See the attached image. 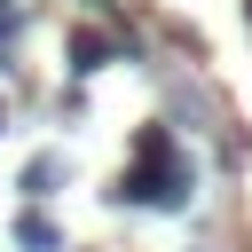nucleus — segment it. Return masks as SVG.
I'll return each instance as SVG.
<instances>
[{
	"mask_svg": "<svg viewBox=\"0 0 252 252\" xmlns=\"http://www.w3.org/2000/svg\"><path fill=\"white\" fill-rule=\"evenodd\" d=\"M134 150H142V165H134L126 181H118V205H142V213H181V205H189V181H197V173H189V165L173 158V134H158V126H150V134H142Z\"/></svg>",
	"mask_w": 252,
	"mask_h": 252,
	"instance_id": "nucleus-1",
	"label": "nucleus"
},
{
	"mask_svg": "<svg viewBox=\"0 0 252 252\" xmlns=\"http://www.w3.org/2000/svg\"><path fill=\"white\" fill-rule=\"evenodd\" d=\"M16 244H24V252H63V228H55L47 213H24V220H16Z\"/></svg>",
	"mask_w": 252,
	"mask_h": 252,
	"instance_id": "nucleus-2",
	"label": "nucleus"
},
{
	"mask_svg": "<svg viewBox=\"0 0 252 252\" xmlns=\"http://www.w3.org/2000/svg\"><path fill=\"white\" fill-rule=\"evenodd\" d=\"M102 55H110L102 32H71V71H102Z\"/></svg>",
	"mask_w": 252,
	"mask_h": 252,
	"instance_id": "nucleus-3",
	"label": "nucleus"
},
{
	"mask_svg": "<svg viewBox=\"0 0 252 252\" xmlns=\"http://www.w3.org/2000/svg\"><path fill=\"white\" fill-rule=\"evenodd\" d=\"M55 181H63V158H32L24 165V189L32 197H55Z\"/></svg>",
	"mask_w": 252,
	"mask_h": 252,
	"instance_id": "nucleus-4",
	"label": "nucleus"
},
{
	"mask_svg": "<svg viewBox=\"0 0 252 252\" xmlns=\"http://www.w3.org/2000/svg\"><path fill=\"white\" fill-rule=\"evenodd\" d=\"M0 126H8V110H0Z\"/></svg>",
	"mask_w": 252,
	"mask_h": 252,
	"instance_id": "nucleus-5",
	"label": "nucleus"
}]
</instances>
